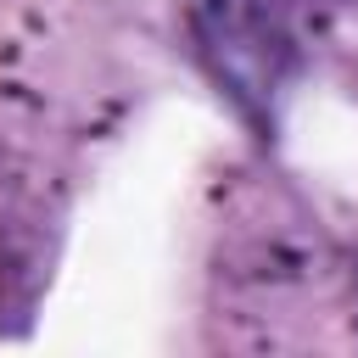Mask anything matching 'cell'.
<instances>
[{"label": "cell", "mask_w": 358, "mask_h": 358, "mask_svg": "<svg viewBox=\"0 0 358 358\" xmlns=\"http://www.w3.org/2000/svg\"><path fill=\"white\" fill-rule=\"evenodd\" d=\"M358 0H185L190 45L235 112L274 140L280 106L308 73L313 39Z\"/></svg>", "instance_id": "obj_1"}]
</instances>
